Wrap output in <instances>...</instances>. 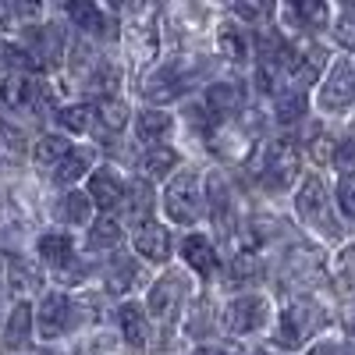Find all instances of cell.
<instances>
[{
	"label": "cell",
	"mask_w": 355,
	"mask_h": 355,
	"mask_svg": "<svg viewBox=\"0 0 355 355\" xmlns=\"http://www.w3.org/2000/svg\"><path fill=\"white\" fill-rule=\"evenodd\" d=\"M164 217L178 227H192L202 217V206H206V192L196 171H174L164 185Z\"/></svg>",
	"instance_id": "obj_1"
},
{
	"label": "cell",
	"mask_w": 355,
	"mask_h": 355,
	"mask_svg": "<svg viewBox=\"0 0 355 355\" xmlns=\"http://www.w3.org/2000/svg\"><path fill=\"white\" fill-rule=\"evenodd\" d=\"M189 291H192V284L182 270H164L150 284V295H146V316H157L164 323L178 320L189 302Z\"/></svg>",
	"instance_id": "obj_2"
},
{
	"label": "cell",
	"mask_w": 355,
	"mask_h": 355,
	"mask_svg": "<svg viewBox=\"0 0 355 355\" xmlns=\"http://www.w3.org/2000/svg\"><path fill=\"white\" fill-rule=\"evenodd\" d=\"M295 178H299V150L291 139H277L263 150L259 160V182L270 192H284Z\"/></svg>",
	"instance_id": "obj_3"
},
{
	"label": "cell",
	"mask_w": 355,
	"mask_h": 355,
	"mask_svg": "<svg viewBox=\"0 0 355 355\" xmlns=\"http://www.w3.org/2000/svg\"><path fill=\"white\" fill-rule=\"evenodd\" d=\"M0 103H4V110H11V114H18V110H46L50 107V85L33 78L28 71L4 75V82H0Z\"/></svg>",
	"instance_id": "obj_4"
},
{
	"label": "cell",
	"mask_w": 355,
	"mask_h": 355,
	"mask_svg": "<svg viewBox=\"0 0 355 355\" xmlns=\"http://www.w3.org/2000/svg\"><path fill=\"white\" fill-rule=\"evenodd\" d=\"M295 214L302 217V224L316 227L320 234H327V239H334L338 234V220L331 214V202H327V189H323L320 178H306L299 196H295Z\"/></svg>",
	"instance_id": "obj_5"
},
{
	"label": "cell",
	"mask_w": 355,
	"mask_h": 355,
	"mask_svg": "<svg viewBox=\"0 0 355 355\" xmlns=\"http://www.w3.org/2000/svg\"><path fill=\"white\" fill-rule=\"evenodd\" d=\"M270 323V302L266 295H234L224 306V327L231 334H256Z\"/></svg>",
	"instance_id": "obj_6"
},
{
	"label": "cell",
	"mask_w": 355,
	"mask_h": 355,
	"mask_svg": "<svg viewBox=\"0 0 355 355\" xmlns=\"http://www.w3.org/2000/svg\"><path fill=\"white\" fill-rule=\"evenodd\" d=\"M75 320H78V306H75L71 295H64V291H46L43 295V302L36 309V331L46 341L68 334L75 327Z\"/></svg>",
	"instance_id": "obj_7"
},
{
	"label": "cell",
	"mask_w": 355,
	"mask_h": 355,
	"mask_svg": "<svg viewBox=\"0 0 355 355\" xmlns=\"http://www.w3.org/2000/svg\"><path fill=\"white\" fill-rule=\"evenodd\" d=\"M323 323V309L309 299H299L291 302L284 313H281V327H277V341L284 348H299L302 341H309V334Z\"/></svg>",
	"instance_id": "obj_8"
},
{
	"label": "cell",
	"mask_w": 355,
	"mask_h": 355,
	"mask_svg": "<svg viewBox=\"0 0 355 355\" xmlns=\"http://www.w3.org/2000/svg\"><path fill=\"white\" fill-rule=\"evenodd\" d=\"M316 103H320V110H327V114H341V110H348L355 103V64L348 61V57H341V61L327 71Z\"/></svg>",
	"instance_id": "obj_9"
},
{
	"label": "cell",
	"mask_w": 355,
	"mask_h": 355,
	"mask_svg": "<svg viewBox=\"0 0 355 355\" xmlns=\"http://www.w3.org/2000/svg\"><path fill=\"white\" fill-rule=\"evenodd\" d=\"M125 182H121V174H117L114 167H96L93 174L85 178V196H89V202L96 206L100 214H114L117 206H125Z\"/></svg>",
	"instance_id": "obj_10"
},
{
	"label": "cell",
	"mask_w": 355,
	"mask_h": 355,
	"mask_svg": "<svg viewBox=\"0 0 355 355\" xmlns=\"http://www.w3.org/2000/svg\"><path fill=\"white\" fill-rule=\"evenodd\" d=\"M132 249L142 263H167L171 259V249H174V239H171V227L160 224V220H142L132 234Z\"/></svg>",
	"instance_id": "obj_11"
},
{
	"label": "cell",
	"mask_w": 355,
	"mask_h": 355,
	"mask_svg": "<svg viewBox=\"0 0 355 355\" xmlns=\"http://www.w3.org/2000/svg\"><path fill=\"white\" fill-rule=\"evenodd\" d=\"M36 256H40V263H46V266H53L57 274L61 270H71L75 266V239L68 231H46V234H40V242H36Z\"/></svg>",
	"instance_id": "obj_12"
},
{
	"label": "cell",
	"mask_w": 355,
	"mask_h": 355,
	"mask_svg": "<svg viewBox=\"0 0 355 355\" xmlns=\"http://www.w3.org/2000/svg\"><path fill=\"white\" fill-rule=\"evenodd\" d=\"M33 331H36V313H33V306H28L25 299H18L15 309L8 313V320H4V348L8 352L28 348L33 345Z\"/></svg>",
	"instance_id": "obj_13"
},
{
	"label": "cell",
	"mask_w": 355,
	"mask_h": 355,
	"mask_svg": "<svg viewBox=\"0 0 355 355\" xmlns=\"http://www.w3.org/2000/svg\"><path fill=\"white\" fill-rule=\"evenodd\" d=\"M242 103H245V89L239 82H214L202 93V107L210 117H231L242 110Z\"/></svg>",
	"instance_id": "obj_14"
},
{
	"label": "cell",
	"mask_w": 355,
	"mask_h": 355,
	"mask_svg": "<svg viewBox=\"0 0 355 355\" xmlns=\"http://www.w3.org/2000/svg\"><path fill=\"white\" fill-rule=\"evenodd\" d=\"M135 135L150 150L153 146H164L174 135V114H167L164 107H146L142 114H135Z\"/></svg>",
	"instance_id": "obj_15"
},
{
	"label": "cell",
	"mask_w": 355,
	"mask_h": 355,
	"mask_svg": "<svg viewBox=\"0 0 355 355\" xmlns=\"http://www.w3.org/2000/svg\"><path fill=\"white\" fill-rule=\"evenodd\" d=\"M121 239H125V227L117 220V214H96L85 231V249L89 252H110L121 245Z\"/></svg>",
	"instance_id": "obj_16"
},
{
	"label": "cell",
	"mask_w": 355,
	"mask_h": 355,
	"mask_svg": "<svg viewBox=\"0 0 355 355\" xmlns=\"http://www.w3.org/2000/svg\"><path fill=\"white\" fill-rule=\"evenodd\" d=\"M93 164H96V153L89 150V146H71V150L53 164V182L57 185H75L82 178H89Z\"/></svg>",
	"instance_id": "obj_17"
},
{
	"label": "cell",
	"mask_w": 355,
	"mask_h": 355,
	"mask_svg": "<svg viewBox=\"0 0 355 355\" xmlns=\"http://www.w3.org/2000/svg\"><path fill=\"white\" fill-rule=\"evenodd\" d=\"M117 320V331H121V338L128 345H146L150 341V316H146V306L139 302H121L114 313Z\"/></svg>",
	"instance_id": "obj_18"
},
{
	"label": "cell",
	"mask_w": 355,
	"mask_h": 355,
	"mask_svg": "<svg viewBox=\"0 0 355 355\" xmlns=\"http://www.w3.org/2000/svg\"><path fill=\"white\" fill-rule=\"evenodd\" d=\"M178 171V153L167 150V146H153L139 157V182H160V178H171Z\"/></svg>",
	"instance_id": "obj_19"
},
{
	"label": "cell",
	"mask_w": 355,
	"mask_h": 355,
	"mask_svg": "<svg viewBox=\"0 0 355 355\" xmlns=\"http://www.w3.org/2000/svg\"><path fill=\"white\" fill-rule=\"evenodd\" d=\"M8 288L15 295L40 291L43 288V270L33 259H25V256H8Z\"/></svg>",
	"instance_id": "obj_20"
},
{
	"label": "cell",
	"mask_w": 355,
	"mask_h": 355,
	"mask_svg": "<svg viewBox=\"0 0 355 355\" xmlns=\"http://www.w3.org/2000/svg\"><path fill=\"white\" fill-rule=\"evenodd\" d=\"M93 210L96 206L89 202V196L78 192V189H71V192H64L61 199H57V217H61V224H68V227H85L89 220H93Z\"/></svg>",
	"instance_id": "obj_21"
},
{
	"label": "cell",
	"mask_w": 355,
	"mask_h": 355,
	"mask_svg": "<svg viewBox=\"0 0 355 355\" xmlns=\"http://www.w3.org/2000/svg\"><path fill=\"white\" fill-rule=\"evenodd\" d=\"M182 256L196 274H214V266H217V249L206 234H189L182 242Z\"/></svg>",
	"instance_id": "obj_22"
},
{
	"label": "cell",
	"mask_w": 355,
	"mask_h": 355,
	"mask_svg": "<svg viewBox=\"0 0 355 355\" xmlns=\"http://www.w3.org/2000/svg\"><path fill=\"white\" fill-rule=\"evenodd\" d=\"M128 117H132L128 103L117 100V96H107V100H100V103L93 107V121H96L103 132H121V128L128 125Z\"/></svg>",
	"instance_id": "obj_23"
},
{
	"label": "cell",
	"mask_w": 355,
	"mask_h": 355,
	"mask_svg": "<svg viewBox=\"0 0 355 355\" xmlns=\"http://www.w3.org/2000/svg\"><path fill=\"white\" fill-rule=\"evenodd\" d=\"M57 117V125H61V135H85L89 125H93V107L89 103H64V107H57L53 110Z\"/></svg>",
	"instance_id": "obj_24"
},
{
	"label": "cell",
	"mask_w": 355,
	"mask_h": 355,
	"mask_svg": "<svg viewBox=\"0 0 355 355\" xmlns=\"http://www.w3.org/2000/svg\"><path fill=\"white\" fill-rule=\"evenodd\" d=\"M68 15L78 21L82 33H89V36H110V18H107V11L100 4H71Z\"/></svg>",
	"instance_id": "obj_25"
},
{
	"label": "cell",
	"mask_w": 355,
	"mask_h": 355,
	"mask_svg": "<svg viewBox=\"0 0 355 355\" xmlns=\"http://www.w3.org/2000/svg\"><path fill=\"white\" fill-rule=\"evenodd\" d=\"M135 259H128V256H110V263L103 266V284L110 288V291H128L132 284H135Z\"/></svg>",
	"instance_id": "obj_26"
},
{
	"label": "cell",
	"mask_w": 355,
	"mask_h": 355,
	"mask_svg": "<svg viewBox=\"0 0 355 355\" xmlns=\"http://www.w3.org/2000/svg\"><path fill=\"white\" fill-rule=\"evenodd\" d=\"M0 153L8 160H21L28 153V135L15 121H8V117H0Z\"/></svg>",
	"instance_id": "obj_27"
},
{
	"label": "cell",
	"mask_w": 355,
	"mask_h": 355,
	"mask_svg": "<svg viewBox=\"0 0 355 355\" xmlns=\"http://www.w3.org/2000/svg\"><path fill=\"white\" fill-rule=\"evenodd\" d=\"M71 150V142H68V135H61V132H46V135H40L36 139V146H33V157L40 160V164H57L64 153Z\"/></svg>",
	"instance_id": "obj_28"
},
{
	"label": "cell",
	"mask_w": 355,
	"mask_h": 355,
	"mask_svg": "<svg viewBox=\"0 0 355 355\" xmlns=\"http://www.w3.org/2000/svg\"><path fill=\"white\" fill-rule=\"evenodd\" d=\"M217 46H220V53L227 57V61H245L249 57V43H245V33L239 25H220Z\"/></svg>",
	"instance_id": "obj_29"
},
{
	"label": "cell",
	"mask_w": 355,
	"mask_h": 355,
	"mask_svg": "<svg viewBox=\"0 0 355 355\" xmlns=\"http://www.w3.org/2000/svg\"><path fill=\"white\" fill-rule=\"evenodd\" d=\"M274 110H277V121H284V125H291V121H299V117L306 114V93L302 89H284V93H277V100H274Z\"/></svg>",
	"instance_id": "obj_30"
},
{
	"label": "cell",
	"mask_w": 355,
	"mask_h": 355,
	"mask_svg": "<svg viewBox=\"0 0 355 355\" xmlns=\"http://www.w3.org/2000/svg\"><path fill=\"white\" fill-rule=\"evenodd\" d=\"M28 68H33V61L25 57V50L18 43L0 36V71H4V75H18V71H28Z\"/></svg>",
	"instance_id": "obj_31"
},
{
	"label": "cell",
	"mask_w": 355,
	"mask_h": 355,
	"mask_svg": "<svg viewBox=\"0 0 355 355\" xmlns=\"http://www.w3.org/2000/svg\"><path fill=\"white\" fill-rule=\"evenodd\" d=\"M331 164L341 171V178H355V135L352 139H341L334 146V160Z\"/></svg>",
	"instance_id": "obj_32"
},
{
	"label": "cell",
	"mask_w": 355,
	"mask_h": 355,
	"mask_svg": "<svg viewBox=\"0 0 355 355\" xmlns=\"http://www.w3.org/2000/svg\"><path fill=\"white\" fill-rule=\"evenodd\" d=\"M295 18H299L306 28H323L331 21V8L327 4H299L295 8Z\"/></svg>",
	"instance_id": "obj_33"
},
{
	"label": "cell",
	"mask_w": 355,
	"mask_h": 355,
	"mask_svg": "<svg viewBox=\"0 0 355 355\" xmlns=\"http://www.w3.org/2000/svg\"><path fill=\"white\" fill-rule=\"evenodd\" d=\"M227 270H231L234 281H249V277L259 274V259H256V252H234Z\"/></svg>",
	"instance_id": "obj_34"
},
{
	"label": "cell",
	"mask_w": 355,
	"mask_h": 355,
	"mask_svg": "<svg viewBox=\"0 0 355 355\" xmlns=\"http://www.w3.org/2000/svg\"><path fill=\"white\" fill-rule=\"evenodd\" d=\"M210 323H214V316H210V306H196V313H189V323H185V334L189 338H199V331L202 334H210Z\"/></svg>",
	"instance_id": "obj_35"
},
{
	"label": "cell",
	"mask_w": 355,
	"mask_h": 355,
	"mask_svg": "<svg viewBox=\"0 0 355 355\" xmlns=\"http://www.w3.org/2000/svg\"><path fill=\"white\" fill-rule=\"evenodd\" d=\"M309 153H313V160H316V164H327V160H334V146H331V135L313 132V139H309Z\"/></svg>",
	"instance_id": "obj_36"
},
{
	"label": "cell",
	"mask_w": 355,
	"mask_h": 355,
	"mask_svg": "<svg viewBox=\"0 0 355 355\" xmlns=\"http://www.w3.org/2000/svg\"><path fill=\"white\" fill-rule=\"evenodd\" d=\"M338 43L348 46V50H355V11H352V8H348V11L341 15V21H338Z\"/></svg>",
	"instance_id": "obj_37"
},
{
	"label": "cell",
	"mask_w": 355,
	"mask_h": 355,
	"mask_svg": "<svg viewBox=\"0 0 355 355\" xmlns=\"http://www.w3.org/2000/svg\"><path fill=\"white\" fill-rule=\"evenodd\" d=\"M306 355H345V348L334 345V341H320V345H313Z\"/></svg>",
	"instance_id": "obj_38"
},
{
	"label": "cell",
	"mask_w": 355,
	"mask_h": 355,
	"mask_svg": "<svg viewBox=\"0 0 355 355\" xmlns=\"http://www.w3.org/2000/svg\"><path fill=\"white\" fill-rule=\"evenodd\" d=\"M15 4H0V33H8V28H15Z\"/></svg>",
	"instance_id": "obj_39"
},
{
	"label": "cell",
	"mask_w": 355,
	"mask_h": 355,
	"mask_svg": "<svg viewBox=\"0 0 355 355\" xmlns=\"http://www.w3.org/2000/svg\"><path fill=\"white\" fill-rule=\"evenodd\" d=\"M196 355H234V352H227V348H220V345H202Z\"/></svg>",
	"instance_id": "obj_40"
},
{
	"label": "cell",
	"mask_w": 355,
	"mask_h": 355,
	"mask_svg": "<svg viewBox=\"0 0 355 355\" xmlns=\"http://www.w3.org/2000/svg\"><path fill=\"white\" fill-rule=\"evenodd\" d=\"M234 15H242V18H263V8H245V4H239V8H234Z\"/></svg>",
	"instance_id": "obj_41"
},
{
	"label": "cell",
	"mask_w": 355,
	"mask_h": 355,
	"mask_svg": "<svg viewBox=\"0 0 355 355\" xmlns=\"http://www.w3.org/2000/svg\"><path fill=\"white\" fill-rule=\"evenodd\" d=\"M256 355H277V352H256Z\"/></svg>",
	"instance_id": "obj_42"
},
{
	"label": "cell",
	"mask_w": 355,
	"mask_h": 355,
	"mask_svg": "<svg viewBox=\"0 0 355 355\" xmlns=\"http://www.w3.org/2000/svg\"><path fill=\"white\" fill-rule=\"evenodd\" d=\"M0 270H4V256H0Z\"/></svg>",
	"instance_id": "obj_43"
},
{
	"label": "cell",
	"mask_w": 355,
	"mask_h": 355,
	"mask_svg": "<svg viewBox=\"0 0 355 355\" xmlns=\"http://www.w3.org/2000/svg\"><path fill=\"white\" fill-rule=\"evenodd\" d=\"M352 331H355V320H352Z\"/></svg>",
	"instance_id": "obj_44"
}]
</instances>
